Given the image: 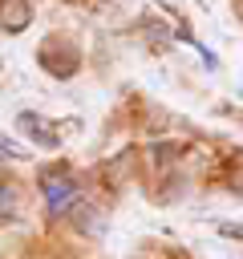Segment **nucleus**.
<instances>
[{"instance_id":"obj_1","label":"nucleus","mask_w":243,"mask_h":259,"mask_svg":"<svg viewBox=\"0 0 243 259\" xmlns=\"http://www.w3.org/2000/svg\"><path fill=\"white\" fill-rule=\"evenodd\" d=\"M40 194H45L53 214H65V210L77 206V186H73V178L65 170H45L40 174Z\"/></svg>"},{"instance_id":"obj_2","label":"nucleus","mask_w":243,"mask_h":259,"mask_svg":"<svg viewBox=\"0 0 243 259\" xmlns=\"http://www.w3.org/2000/svg\"><path fill=\"white\" fill-rule=\"evenodd\" d=\"M28 24H32L28 0H4V4H0V28H4V32H24Z\"/></svg>"},{"instance_id":"obj_3","label":"nucleus","mask_w":243,"mask_h":259,"mask_svg":"<svg viewBox=\"0 0 243 259\" xmlns=\"http://www.w3.org/2000/svg\"><path fill=\"white\" fill-rule=\"evenodd\" d=\"M20 125H24L28 134H36V142H40V146H49V150L57 146V134H49L40 117H32V113H20Z\"/></svg>"},{"instance_id":"obj_4","label":"nucleus","mask_w":243,"mask_h":259,"mask_svg":"<svg viewBox=\"0 0 243 259\" xmlns=\"http://www.w3.org/2000/svg\"><path fill=\"white\" fill-rule=\"evenodd\" d=\"M0 154H4V158H12V162L28 158V150H24V146H16V142H12V138H4V134H0Z\"/></svg>"},{"instance_id":"obj_5","label":"nucleus","mask_w":243,"mask_h":259,"mask_svg":"<svg viewBox=\"0 0 243 259\" xmlns=\"http://www.w3.org/2000/svg\"><path fill=\"white\" fill-rule=\"evenodd\" d=\"M219 235H223V239H239V243H243V223H223V227H219Z\"/></svg>"}]
</instances>
